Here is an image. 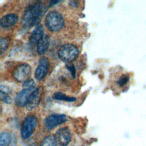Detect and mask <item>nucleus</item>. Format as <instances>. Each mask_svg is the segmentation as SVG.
Wrapping results in <instances>:
<instances>
[{
    "instance_id": "obj_1",
    "label": "nucleus",
    "mask_w": 146,
    "mask_h": 146,
    "mask_svg": "<svg viewBox=\"0 0 146 146\" xmlns=\"http://www.w3.org/2000/svg\"><path fill=\"white\" fill-rule=\"evenodd\" d=\"M46 11L47 7L41 2H36L29 5L22 17L24 26L28 28L39 25Z\"/></svg>"
},
{
    "instance_id": "obj_2",
    "label": "nucleus",
    "mask_w": 146,
    "mask_h": 146,
    "mask_svg": "<svg viewBox=\"0 0 146 146\" xmlns=\"http://www.w3.org/2000/svg\"><path fill=\"white\" fill-rule=\"evenodd\" d=\"M44 22L46 27L52 32L59 31L63 28L64 24L62 15L56 11L49 12L46 17Z\"/></svg>"
},
{
    "instance_id": "obj_3",
    "label": "nucleus",
    "mask_w": 146,
    "mask_h": 146,
    "mask_svg": "<svg viewBox=\"0 0 146 146\" xmlns=\"http://www.w3.org/2000/svg\"><path fill=\"white\" fill-rule=\"evenodd\" d=\"M58 55L59 59L63 62L70 63L78 57L79 50L72 44H65L60 47Z\"/></svg>"
},
{
    "instance_id": "obj_4",
    "label": "nucleus",
    "mask_w": 146,
    "mask_h": 146,
    "mask_svg": "<svg viewBox=\"0 0 146 146\" xmlns=\"http://www.w3.org/2000/svg\"><path fill=\"white\" fill-rule=\"evenodd\" d=\"M38 124V119L34 115H29L25 119L21 127V134L23 139H29L35 131Z\"/></svg>"
},
{
    "instance_id": "obj_5",
    "label": "nucleus",
    "mask_w": 146,
    "mask_h": 146,
    "mask_svg": "<svg viewBox=\"0 0 146 146\" xmlns=\"http://www.w3.org/2000/svg\"><path fill=\"white\" fill-rule=\"evenodd\" d=\"M31 68L27 63H22L17 66L13 71V78L18 82H24L28 79L31 74Z\"/></svg>"
},
{
    "instance_id": "obj_6",
    "label": "nucleus",
    "mask_w": 146,
    "mask_h": 146,
    "mask_svg": "<svg viewBox=\"0 0 146 146\" xmlns=\"http://www.w3.org/2000/svg\"><path fill=\"white\" fill-rule=\"evenodd\" d=\"M71 135L67 127L59 128L54 136L55 146H67L71 141Z\"/></svg>"
},
{
    "instance_id": "obj_7",
    "label": "nucleus",
    "mask_w": 146,
    "mask_h": 146,
    "mask_svg": "<svg viewBox=\"0 0 146 146\" xmlns=\"http://www.w3.org/2000/svg\"><path fill=\"white\" fill-rule=\"evenodd\" d=\"M67 117L63 113H54L46 117L44 119V125L47 129H51L56 126L65 123Z\"/></svg>"
},
{
    "instance_id": "obj_8",
    "label": "nucleus",
    "mask_w": 146,
    "mask_h": 146,
    "mask_svg": "<svg viewBox=\"0 0 146 146\" xmlns=\"http://www.w3.org/2000/svg\"><path fill=\"white\" fill-rule=\"evenodd\" d=\"M50 67V62L46 56L41 57L38 62V67L35 71V77L38 80L43 79L47 75Z\"/></svg>"
},
{
    "instance_id": "obj_9",
    "label": "nucleus",
    "mask_w": 146,
    "mask_h": 146,
    "mask_svg": "<svg viewBox=\"0 0 146 146\" xmlns=\"http://www.w3.org/2000/svg\"><path fill=\"white\" fill-rule=\"evenodd\" d=\"M36 87L25 88L21 91L15 99V105L18 107H23L26 106L27 100L31 93L36 89Z\"/></svg>"
},
{
    "instance_id": "obj_10",
    "label": "nucleus",
    "mask_w": 146,
    "mask_h": 146,
    "mask_svg": "<svg viewBox=\"0 0 146 146\" xmlns=\"http://www.w3.org/2000/svg\"><path fill=\"white\" fill-rule=\"evenodd\" d=\"M40 89L36 88L30 95L26 104V108L28 110H31L38 106L40 100Z\"/></svg>"
},
{
    "instance_id": "obj_11",
    "label": "nucleus",
    "mask_w": 146,
    "mask_h": 146,
    "mask_svg": "<svg viewBox=\"0 0 146 146\" xmlns=\"http://www.w3.org/2000/svg\"><path fill=\"white\" fill-rule=\"evenodd\" d=\"M44 29L41 24L38 25L33 31L30 38L29 43L31 46H34L44 36Z\"/></svg>"
},
{
    "instance_id": "obj_12",
    "label": "nucleus",
    "mask_w": 146,
    "mask_h": 146,
    "mask_svg": "<svg viewBox=\"0 0 146 146\" xmlns=\"http://www.w3.org/2000/svg\"><path fill=\"white\" fill-rule=\"evenodd\" d=\"M18 16L14 13L7 14L1 19V26L3 29L10 28L14 25L18 21Z\"/></svg>"
},
{
    "instance_id": "obj_13",
    "label": "nucleus",
    "mask_w": 146,
    "mask_h": 146,
    "mask_svg": "<svg viewBox=\"0 0 146 146\" xmlns=\"http://www.w3.org/2000/svg\"><path fill=\"white\" fill-rule=\"evenodd\" d=\"M50 38L48 35H44L37 44V52L39 55H43L48 49Z\"/></svg>"
},
{
    "instance_id": "obj_14",
    "label": "nucleus",
    "mask_w": 146,
    "mask_h": 146,
    "mask_svg": "<svg viewBox=\"0 0 146 146\" xmlns=\"http://www.w3.org/2000/svg\"><path fill=\"white\" fill-rule=\"evenodd\" d=\"M52 98L54 100H63V101H66L68 102H73L76 100V98L68 96L65 95L64 94L62 93V92H59V91L55 92L52 95Z\"/></svg>"
},
{
    "instance_id": "obj_15",
    "label": "nucleus",
    "mask_w": 146,
    "mask_h": 146,
    "mask_svg": "<svg viewBox=\"0 0 146 146\" xmlns=\"http://www.w3.org/2000/svg\"><path fill=\"white\" fill-rule=\"evenodd\" d=\"M11 142V135L9 132H2L0 135V146H9Z\"/></svg>"
},
{
    "instance_id": "obj_16",
    "label": "nucleus",
    "mask_w": 146,
    "mask_h": 146,
    "mask_svg": "<svg viewBox=\"0 0 146 146\" xmlns=\"http://www.w3.org/2000/svg\"><path fill=\"white\" fill-rule=\"evenodd\" d=\"M10 43V40L8 37L1 38L0 39V51L1 55H3V53L7 49Z\"/></svg>"
},
{
    "instance_id": "obj_17",
    "label": "nucleus",
    "mask_w": 146,
    "mask_h": 146,
    "mask_svg": "<svg viewBox=\"0 0 146 146\" xmlns=\"http://www.w3.org/2000/svg\"><path fill=\"white\" fill-rule=\"evenodd\" d=\"M40 146H55L54 137L51 135L46 137L41 142Z\"/></svg>"
},
{
    "instance_id": "obj_18",
    "label": "nucleus",
    "mask_w": 146,
    "mask_h": 146,
    "mask_svg": "<svg viewBox=\"0 0 146 146\" xmlns=\"http://www.w3.org/2000/svg\"><path fill=\"white\" fill-rule=\"evenodd\" d=\"M0 97L2 102L6 104H10L12 102V99L9 93L6 92L1 90L0 91Z\"/></svg>"
},
{
    "instance_id": "obj_19",
    "label": "nucleus",
    "mask_w": 146,
    "mask_h": 146,
    "mask_svg": "<svg viewBox=\"0 0 146 146\" xmlns=\"http://www.w3.org/2000/svg\"><path fill=\"white\" fill-rule=\"evenodd\" d=\"M129 76L128 74H123L119 78V79L117 81L118 85L122 87L124 86L129 80Z\"/></svg>"
},
{
    "instance_id": "obj_20",
    "label": "nucleus",
    "mask_w": 146,
    "mask_h": 146,
    "mask_svg": "<svg viewBox=\"0 0 146 146\" xmlns=\"http://www.w3.org/2000/svg\"><path fill=\"white\" fill-rule=\"evenodd\" d=\"M22 87L23 88L35 87V83L33 79H27L23 82L22 84Z\"/></svg>"
},
{
    "instance_id": "obj_21",
    "label": "nucleus",
    "mask_w": 146,
    "mask_h": 146,
    "mask_svg": "<svg viewBox=\"0 0 146 146\" xmlns=\"http://www.w3.org/2000/svg\"><path fill=\"white\" fill-rule=\"evenodd\" d=\"M66 67L67 70L71 72V75L73 78H75V74H76V70L73 64H66Z\"/></svg>"
},
{
    "instance_id": "obj_22",
    "label": "nucleus",
    "mask_w": 146,
    "mask_h": 146,
    "mask_svg": "<svg viewBox=\"0 0 146 146\" xmlns=\"http://www.w3.org/2000/svg\"><path fill=\"white\" fill-rule=\"evenodd\" d=\"M59 2H60L59 1H51L48 3V7H52Z\"/></svg>"
},
{
    "instance_id": "obj_23",
    "label": "nucleus",
    "mask_w": 146,
    "mask_h": 146,
    "mask_svg": "<svg viewBox=\"0 0 146 146\" xmlns=\"http://www.w3.org/2000/svg\"><path fill=\"white\" fill-rule=\"evenodd\" d=\"M29 146H38V144L36 143H33L31 144Z\"/></svg>"
}]
</instances>
